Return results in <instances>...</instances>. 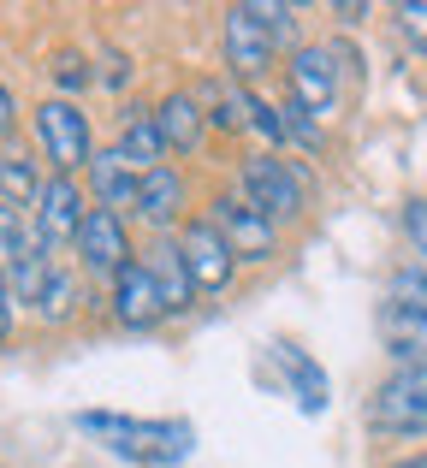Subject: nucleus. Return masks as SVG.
Instances as JSON below:
<instances>
[{"label":"nucleus","mask_w":427,"mask_h":468,"mask_svg":"<svg viewBox=\"0 0 427 468\" xmlns=\"http://www.w3.org/2000/svg\"><path fill=\"white\" fill-rule=\"evenodd\" d=\"M78 433H90L95 445H107L113 457L143 463V468H173L197 445L190 421H149V415H113V410H83Z\"/></svg>","instance_id":"obj_1"},{"label":"nucleus","mask_w":427,"mask_h":468,"mask_svg":"<svg viewBox=\"0 0 427 468\" xmlns=\"http://www.w3.org/2000/svg\"><path fill=\"white\" fill-rule=\"evenodd\" d=\"M291 36V6H231L226 12V66L238 83L262 78L267 66H273L279 42Z\"/></svg>","instance_id":"obj_2"},{"label":"nucleus","mask_w":427,"mask_h":468,"mask_svg":"<svg viewBox=\"0 0 427 468\" xmlns=\"http://www.w3.org/2000/svg\"><path fill=\"white\" fill-rule=\"evenodd\" d=\"M238 184L273 226L279 219H297L303 207H309V172L291 166V160H279V154H250L243 172H238Z\"/></svg>","instance_id":"obj_3"},{"label":"nucleus","mask_w":427,"mask_h":468,"mask_svg":"<svg viewBox=\"0 0 427 468\" xmlns=\"http://www.w3.org/2000/svg\"><path fill=\"white\" fill-rule=\"evenodd\" d=\"M368 427L386 439H422L427 433V367H398L368 398Z\"/></svg>","instance_id":"obj_4"},{"label":"nucleus","mask_w":427,"mask_h":468,"mask_svg":"<svg viewBox=\"0 0 427 468\" xmlns=\"http://www.w3.org/2000/svg\"><path fill=\"white\" fill-rule=\"evenodd\" d=\"M36 137H42L48 160H54V172H78L95 160V143H90V119L78 113V101H66V95H54V101L36 107Z\"/></svg>","instance_id":"obj_5"},{"label":"nucleus","mask_w":427,"mask_h":468,"mask_svg":"<svg viewBox=\"0 0 427 468\" xmlns=\"http://www.w3.org/2000/svg\"><path fill=\"white\" fill-rule=\"evenodd\" d=\"M208 219L219 226V238L231 243V255H238V261H267V255L279 250V226L250 202V196H214Z\"/></svg>","instance_id":"obj_6"},{"label":"nucleus","mask_w":427,"mask_h":468,"mask_svg":"<svg viewBox=\"0 0 427 468\" xmlns=\"http://www.w3.org/2000/svg\"><path fill=\"white\" fill-rule=\"evenodd\" d=\"M178 250H185V267H190V279H197L202 297H219V291L231 285V273H238V255H231V243L219 238L214 219H190L185 238H178Z\"/></svg>","instance_id":"obj_7"},{"label":"nucleus","mask_w":427,"mask_h":468,"mask_svg":"<svg viewBox=\"0 0 427 468\" xmlns=\"http://www.w3.org/2000/svg\"><path fill=\"white\" fill-rule=\"evenodd\" d=\"M83 219H90V207H83V190L78 178H66V172H54L42 190V202H36V243L42 250H59V243H78Z\"/></svg>","instance_id":"obj_8"},{"label":"nucleus","mask_w":427,"mask_h":468,"mask_svg":"<svg viewBox=\"0 0 427 468\" xmlns=\"http://www.w3.org/2000/svg\"><path fill=\"white\" fill-rule=\"evenodd\" d=\"M338 48H297L291 54V95H297L303 107H309L315 119L321 113H333V101H338Z\"/></svg>","instance_id":"obj_9"},{"label":"nucleus","mask_w":427,"mask_h":468,"mask_svg":"<svg viewBox=\"0 0 427 468\" xmlns=\"http://www.w3.org/2000/svg\"><path fill=\"white\" fill-rule=\"evenodd\" d=\"M78 255H83V267H90V273H113L119 279L131 267L125 219L107 214V207H90V219H83V231H78Z\"/></svg>","instance_id":"obj_10"},{"label":"nucleus","mask_w":427,"mask_h":468,"mask_svg":"<svg viewBox=\"0 0 427 468\" xmlns=\"http://www.w3.org/2000/svg\"><path fill=\"white\" fill-rule=\"evenodd\" d=\"M374 332H380L386 356H392L398 367H427V309L380 303V314H374Z\"/></svg>","instance_id":"obj_11"},{"label":"nucleus","mask_w":427,"mask_h":468,"mask_svg":"<svg viewBox=\"0 0 427 468\" xmlns=\"http://www.w3.org/2000/svg\"><path fill=\"white\" fill-rule=\"evenodd\" d=\"M161 314H166V303H161V285H155L149 261H131L125 273L113 279V320L131 326V332H143V326H155Z\"/></svg>","instance_id":"obj_12"},{"label":"nucleus","mask_w":427,"mask_h":468,"mask_svg":"<svg viewBox=\"0 0 427 468\" xmlns=\"http://www.w3.org/2000/svg\"><path fill=\"white\" fill-rule=\"evenodd\" d=\"M90 184H95V196H101V207L107 214H137V202H143V172L131 166L119 149H95L90 160Z\"/></svg>","instance_id":"obj_13"},{"label":"nucleus","mask_w":427,"mask_h":468,"mask_svg":"<svg viewBox=\"0 0 427 468\" xmlns=\"http://www.w3.org/2000/svg\"><path fill=\"white\" fill-rule=\"evenodd\" d=\"M149 273H155V285H161L166 314H185L190 303L202 297V291H197V279H190V267H185V250H178V243H166V238L149 250Z\"/></svg>","instance_id":"obj_14"},{"label":"nucleus","mask_w":427,"mask_h":468,"mask_svg":"<svg viewBox=\"0 0 427 468\" xmlns=\"http://www.w3.org/2000/svg\"><path fill=\"white\" fill-rule=\"evenodd\" d=\"M119 154H125L137 172H155L166 160V137H161V125H155L149 107H131V113L119 119Z\"/></svg>","instance_id":"obj_15"},{"label":"nucleus","mask_w":427,"mask_h":468,"mask_svg":"<svg viewBox=\"0 0 427 468\" xmlns=\"http://www.w3.org/2000/svg\"><path fill=\"white\" fill-rule=\"evenodd\" d=\"M155 125H161V137H166V149H197V143H202V125H208V113H202V101H197V95H185V90H178V95H166V101L161 107H155Z\"/></svg>","instance_id":"obj_16"},{"label":"nucleus","mask_w":427,"mask_h":468,"mask_svg":"<svg viewBox=\"0 0 427 468\" xmlns=\"http://www.w3.org/2000/svg\"><path fill=\"white\" fill-rule=\"evenodd\" d=\"M137 214L149 219V226H173V219L185 214V178H178L173 166L143 172V202H137Z\"/></svg>","instance_id":"obj_17"},{"label":"nucleus","mask_w":427,"mask_h":468,"mask_svg":"<svg viewBox=\"0 0 427 468\" xmlns=\"http://www.w3.org/2000/svg\"><path fill=\"white\" fill-rule=\"evenodd\" d=\"M42 190H48V178L36 172V160H30V154H12V149H0V202H12V207H30V214H36Z\"/></svg>","instance_id":"obj_18"},{"label":"nucleus","mask_w":427,"mask_h":468,"mask_svg":"<svg viewBox=\"0 0 427 468\" xmlns=\"http://www.w3.org/2000/svg\"><path fill=\"white\" fill-rule=\"evenodd\" d=\"M273 362L291 374V386H297V403H303V410L321 415V410H326V374H321V367H315L309 356H297L291 344H273Z\"/></svg>","instance_id":"obj_19"},{"label":"nucleus","mask_w":427,"mask_h":468,"mask_svg":"<svg viewBox=\"0 0 427 468\" xmlns=\"http://www.w3.org/2000/svg\"><path fill=\"white\" fill-rule=\"evenodd\" d=\"M48 273H54V255H48L42 243H30V250H24L18 261L6 267V285H12V303H30V309H36V297H42Z\"/></svg>","instance_id":"obj_20"},{"label":"nucleus","mask_w":427,"mask_h":468,"mask_svg":"<svg viewBox=\"0 0 427 468\" xmlns=\"http://www.w3.org/2000/svg\"><path fill=\"white\" fill-rule=\"evenodd\" d=\"M83 303V285H78V273H66V267L54 261V273H48V285H42V297H36V314L42 320H66L71 309Z\"/></svg>","instance_id":"obj_21"},{"label":"nucleus","mask_w":427,"mask_h":468,"mask_svg":"<svg viewBox=\"0 0 427 468\" xmlns=\"http://www.w3.org/2000/svg\"><path fill=\"white\" fill-rule=\"evenodd\" d=\"M279 113H285V137L297 143V149H321V119H315L297 95H285V107H279Z\"/></svg>","instance_id":"obj_22"},{"label":"nucleus","mask_w":427,"mask_h":468,"mask_svg":"<svg viewBox=\"0 0 427 468\" xmlns=\"http://www.w3.org/2000/svg\"><path fill=\"white\" fill-rule=\"evenodd\" d=\"M30 250V231H24V219H18V207L12 202H0V273H6L18 255Z\"/></svg>","instance_id":"obj_23"},{"label":"nucleus","mask_w":427,"mask_h":468,"mask_svg":"<svg viewBox=\"0 0 427 468\" xmlns=\"http://www.w3.org/2000/svg\"><path fill=\"white\" fill-rule=\"evenodd\" d=\"M386 303H404V309H427V267H398Z\"/></svg>","instance_id":"obj_24"},{"label":"nucleus","mask_w":427,"mask_h":468,"mask_svg":"<svg viewBox=\"0 0 427 468\" xmlns=\"http://www.w3.org/2000/svg\"><path fill=\"white\" fill-rule=\"evenodd\" d=\"M404 238H410V250H416V267H427V196L404 207Z\"/></svg>","instance_id":"obj_25"},{"label":"nucleus","mask_w":427,"mask_h":468,"mask_svg":"<svg viewBox=\"0 0 427 468\" xmlns=\"http://www.w3.org/2000/svg\"><path fill=\"white\" fill-rule=\"evenodd\" d=\"M398 30H404V42H416L422 54H427V6H398Z\"/></svg>","instance_id":"obj_26"},{"label":"nucleus","mask_w":427,"mask_h":468,"mask_svg":"<svg viewBox=\"0 0 427 468\" xmlns=\"http://www.w3.org/2000/svg\"><path fill=\"white\" fill-rule=\"evenodd\" d=\"M54 78H59V90H83V83H90V66H83L78 54H59Z\"/></svg>","instance_id":"obj_27"},{"label":"nucleus","mask_w":427,"mask_h":468,"mask_svg":"<svg viewBox=\"0 0 427 468\" xmlns=\"http://www.w3.org/2000/svg\"><path fill=\"white\" fill-rule=\"evenodd\" d=\"M12 125H18V107H12V90H6V83H0V137H6Z\"/></svg>","instance_id":"obj_28"},{"label":"nucleus","mask_w":427,"mask_h":468,"mask_svg":"<svg viewBox=\"0 0 427 468\" xmlns=\"http://www.w3.org/2000/svg\"><path fill=\"white\" fill-rule=\"evenodd\" d=\"M6 326H12V285H6V273H0V338H6Z\"/></svg>","instance_id":"obj_29"},{"label":"nucleus","mask_w":427,"mask_h":468,"mask_svg":"<svg viewBox=\"0 0 427 468\" xmlns=\"http://www.w3.org/2000/svg\"><path fill=\"white\" fill-rule=\"evenodd\" d=\"M392 468H427V457H410V463H392Z\"/></svg>","instance_id":"obj_30"}]
</instances>
